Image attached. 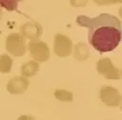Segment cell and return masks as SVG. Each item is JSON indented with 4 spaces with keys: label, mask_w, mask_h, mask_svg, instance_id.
<instances>
[{
    "label": "cell",
    "mask_w": 122,
    "mask_h": 120,
    "mask_svg": "<svg viewBox=\"0 0 122 120\" xmlns=\"http://www.w3.org/2000/svg\"><path fill=\"white\" fill-rule=\"evenodd\" d=\"M76 23L80 27L89 29V43L101 53L113 50L121 41V21L114 15L105 12L92 18L79 15L76 18Z\"/></svg>",
    "instance_id": "cell-1"
},
{
    "label": "cell",
    "mask_w": 122,
    "mask_h": 120,
    "mask_svg": "<svg viewBox=\"0 0 122 120\" xmlns=\"http://www.w3.org/2000/svg\"><path fill=\"white\" fill-rule=\"evenodd\" d=\"M6 50L14 56H22L26 52V39L21 33H11L6 38Z\"/></svg>",
    "instance_id": "cell-2"
},
{
    "label": "cell",
    "mask_w": 122,
    "mask_h": 120,
    "mask_svg": "<svg viewBox=\"0 0 122 120\" xmlns=\"http://www.w3.org/2000/svg\"><path fill=\"white\" fill-rule=\"evenodd\" d=\"M97 72L103 75L107 79H120L121 72L118 69H116L110 58H103L99 60L96 64Z\"/></svg>",
    "instance_id": "cell-3"
},
{
    "label": "cell",
    "mask_w": 122,
    "mask_h": 120,
    "mask_svg": "<svg viewBox=\"0 0 122 120\" xmlns=\"http://www.w3.org/2000/svg\"><path fill=\"white\" fill-rule=\"evenodd\" d=\"M28 49L31 56L38 62L46 61L50 57L48 45L42 41H30L28 44Z\"/></svg>",
    "instance_id": "cell-4"
},
{
    "label": "cell",
    "mask_w": 122,
    "mask_h": 120,
    "mask_svg": "<svg viewBox=\"0 0 122 120\" xmlns=\"http://www.w3.org/2000/svg\"><path fill=\"white\" fill-rule=\"evenodd\" d=\"M72 42L64 34H56L54 39V52L58 56H68L71 53Z\"/></svg>",
    "instance_id": "cell-5"
},
{
    "label": "cell",
    "mask_w": 122,
    "mask_h": 120,
    "mask_svg": "<svg viewBox=\"0 0 122 120\" xmlns=\"http://www.w3.org/2000/svg\"><path fill=\"white\" fill-rule=\"evenodd\" d=\"M100 98L107 106H119L121 103V95L118 90L104 86L100 90Z\"/></svg>",
    "instance_id": "cell-6"
},
{
    "label": "cell",
    "mask_w": 122,
    "mask_h": 120,
    "mask_svg": "<svg viewBox=\"0 0 122 120\" xmlns=\"http://www.w3.org/2000/svg\"><path fill=\"white\" fill-rule=\"evenodd\" d=\"M29 87V80L24 76H15L7 84V90L11 94L24 93Z\"/></svg>",
    "instance_id": "cell-7"
},
{
    "label": "cell",
    "mask_w": 122,
    "mask_h": 120,
    "mask_svg": "<svg viewBox=\"0 0 122 120\" xmlns=\"http://www.w3.org/2000/svg\"><path fill=\"white\" fill-rule=\"evenodd\" d=\"M20 32L24 37L35 41L42 34V28L37 23H26L20 27Z\"/></svg>",
    "instance_id": "cell-8"
},
{
    "label": "cell",
    "mask_w": 122,
    "mask_h": 120,
    "mask_svg": "<svg viewBox=\"0 0 122 120\" xmlns=\"http://www.w3.org/2000/svg\"><path fill=\"white\" fill-rule=\"evenodd\" d=\"M39 70L38 63L34 61H29L28 63L21 66V74L24 77H31L36 74Z\"/></svg>",
    "instance_id": "cell-9"
},
{
    "label": "cell",
    "mask_w": 122,
    "mask_h": 120,
    "mask_svg": "<svg viewBox=\"0 0 122 120\" xmlns=\"http://www.w3.org/2000/svg\"><path fill=\"white\" fill-rule=\"evenodd\" d=\"M89 56V49L86 44L78 43L74 48V58L78 61H83Z\"/></svg>",
    "instance_id": "cell-10"
},
{
    "label": "cell",
    "mask_w": 122,
    "mask_h": 120,
    "mask_svg": "<svg viewBox=\"0 0 122 120\" xmlns=\"http://www.w3.org/2000/svg\"><path fill=\"white\" fill-rule=\"evenodd\" d=\"M12 66L11 58L7 54H2L0 56V72L8 73L10 71Z\"/></svg>",
    "instance_id": "cell-11"
},
{
    "label": "cell",
    "mask_w": 122,
    "mask_h": 120,
    "mask_svg": "<svg viewBox=\"0 0 122 120\" xmlns=\"http://www.w3.org/2000/svg\"><path fill=\"white\" fill-rule=\"evenodd\" d=\"M22 0H0V6L9 11H12L17 10L18 4Z\"/></svg>",
    "instance_id": "cell-12"
},
{
    "label": "cell",
    "mask_w": 122,
    "mask_h": 120,
    "mask_svg": "<svg viewBox=\"0 0 122 120\" xmlns=\"http://www.w3.org/2000/svg\"><path fill=\"white\" fill-rule=\"evenodd\" d=\"M54 96L60 101H71L72 100V93L65 90H56L54 92Z\"/></svg>",
    "instance_id": "cell-13"
},
{
    "label": "cell",
    "mask_w": 122,
    "mask_h": 120,
    "mask_svg": "<svg viewBox=\"0 0 122 120\" xmlns=\"http://www.w3.org/2000/svg\"><path fill=\"white\" fill-rule=\"evenodd\" d=\"M71 1V5L72 7H83L87 4L88 0H70Z\"/></svg>",
    "instance_id": "cell-14"
},
{
    "label": "cell",
    "mask_w": 122,
    "mask_h": 120,
    "mask_svg": "<svg viewBox=\"0 0 122 120\" xmlns=\"http://www.w3.org/2000/svg\"><path fill=\"white\" fill-rule=\"evenodd\" d=\"M98 5H107V4H112V3H120L121 0H93Z\"/></svg>",
    "instance_id": "cell-15"
},
{
    "label": "cell",
    "mask_w": 122,
    "mask_h": 120,
    "mask_svg": "<svg viewBox=\"0 0 122 120\" xmlns=\"http://www.w3.org/2000/svg\"><path fill=\"white\" fill-rule=\"evenodd\" d=\"M1 15H2V11H1V10H0V19H1Z\"/></svg>",
    "instance_id": "cell-16"
}]
</instances>
